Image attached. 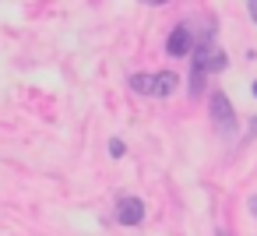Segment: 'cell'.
Listing matches in <instances>:
<instances>
[{
	"mask_svg": "<svg viewBox=\"0 0 257 236\" xmlns=\"http://www.w3.org/2000/svg\"><path fill=\"white\" fill-rule=\"evenodd\" d=\"M218 236H225V232H218Z\"/></svg>",
	"mask_w": 257,
	"mask_h": 236,
	"instance_id": "10",
	"label": "cell"
},
{
	"mask_svg": "<svg viewBox=\"0 0 257 236\" xmlns=\"http://www.w3.org/2000/svg\"><path fill=\"white\" fill-rule=\"evenodd\" d=\"M204 88V71H197V67H190V95H197Z\"/></svg>",
	"mask_w": 257,
	"mask_h": 236,
	"instance_id": "6",
	"label": "cell"
},
{
	"mask_svg": "<svg viewBox=\"0 0 257 236\" xmlns=\"http://www.w3.org/2000/svg\"><path fill=\"white\" fill-rule=\"evenodd\" d=\"M194 67L197 71H222L225 67V53L211 43V39H197V46H194Z\"/></svg>",
	"mask_w": 257,
	"mask_h": 236,
	"instance_id": "2",
	"label": "cell"
},
{
	"mask_svg": "<svg viewBox=\"0 0 257 236\" xmlns=\"http://www.w3.org/2000/svg\"><path fill=\"white\" fill-rule=\"evenodd\" d=\"M123 152H127V148H123V141H120V138H113V141H109V155H113V159H123Z\"/></svg>",
	"mask_w": 257,
	"mask_h": 236,
	"instance_id": "7",
	"label": "cell"
},
{
	"mask_svg": "<svg viewBox=\"0 0 257 236\" xmlns=\"http://www.w3.org/2000/svg\"><path fill=\"white\" fill-rule=\"evenodd\" d=\"M190 46H194V39H190V25H176V29L169 32V43H166L169 57H187Z\"/></svg>",
	"mask_w": 257,
	"mask_h": 236,
	"instance_id": "5",
	"label": "cell"
},
{
	"mask_svg": "<svg viewBox=\"0 0 257 236\" xmlns=\"http://www.w3.org/2000/svg\"><path fill=\"white\" fill-rule=\"evenodd\" d=\"M208 109H211V120H215L225 134L236 127V113H232V102H229V95H225V92H211Z\"/></svg>",
	"mask_w": 257,
	"mask_h": 236,
	"instance_id": "3",
	"label": "cell"
},
{
	"mask_svg": "<svg viewBox=\"0 0 257 236\" xmlns=\"http://www.w3.org/2000/svg\"><path fill=\"white\" fill-rule=\"evenodd\" d=\"M116 222L120 225H141L145 222V204L138 197H120L116 201Z\"/></svg>",
	"mask_w": 257,
	"mask_h": 236,
	"instance_id": "4",
	"label": "cell"
},
{
	"mask_svg": "<svg viewBox=\"0 0 257 236\" xmlns=\"http://www.w3.org/2000/svg\"><path fill=\"white\" fill-rule=\"evenodd\" d=\"M246 11H250V18L257 22V0H250V4H246Z\"/></svg>",
	"mask_w": 257,
	"mask_h": 236,
	"instance_id": "8",
	"label": "cell"
},
{
	"mask_svg": "<svg viewBox=\"0 0 257 236\" xmlns=\"http://www.w3.org/2000/svg\"><path fill=\"white\" fill-rule=\"evenodd\" d=\"M250 211H253V215H257V197H253V201H250Z\"/></svg>",
	"mask_w": 257,
	"mask_h": 236,
	"instance_id": "9",
	"label": "cell"
},
{
	"mask_svg": "<svg viewBox=\"0 0 257 236\" xmlns=\"http://www.w3.org/2000/svg\"><path fill=\"white\" fill-rule=\"evenodd\" d=\"M176 74L173 71H159V74H131L127 85L138 92V95H148V99H166L176 92Z\"/></svg>",
	"mask_w": 257,
	"mask_h": 236,
	"instance_id": "1",
	"label": "cell"
}]
</instances>
